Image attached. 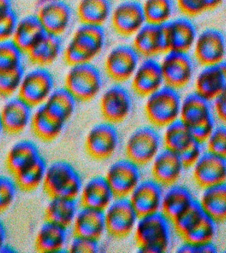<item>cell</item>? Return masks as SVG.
Instances as JSON below:
<instances>
[{
  "mask_svg": "<svg viewBox=\"0 0 226 253\" xmlns=\"http://www.w3.org/2000/svg\"><path fill=\"white\" fill-rule=\"evenodd\" d=\"M171 219L162 211L139 217L134 233L139 252H168L172 242Z\"/></svg>",
  "mask_w": 226,
  "mask_h": 253,
  "instance_id": "6da1fadb",
  "label": "cell"
},
{
  "mask_svg": "<svg viewBox=\"0 0 226 253\" xmlns=\"http://www.w3.org/2000/svg\"><path fill=\"white\" fill-rule=\"evenodd\" d=\"M106 40L103 27L80 25L63 49V61L69 67L91 63L102 52Z\"/></svg>",
  "mask_w": 226,
  "mask_h": 253,
  "instance_id": "7a4b0ae2",
  "label": "cell"
},
{
  "mask_svg": "<svg viewBox=\"0 0 226 253\" xmlns=\"http://www.w3.org/2000/svg\"><path fill=\"white\" fill-rule=\"evenodd\" d=\"M179 120L189 127L194 138L203 143L216 126L210 101L195 92L182 98Z\"/></svg>",
  "mask_w": 226,
  "mask_h": 253,
  "instance_id": "3957f363",
  "label": "cell"
},
{
  "mask_svg": "<svg viewBox=\"0 0 226 253\" xmlns=\"http://www.w3.org/2000/svg\"><path fill=\"white\" fill-rule=\"evenodd\" d=\"M103 84L101 71L89 63L71 66L65 75L63 88L77 102L86 103L100 94Z\"/></svg>",
  "mask_w": 226,
  "mask_h": 253,
  "instance_id": "277c9868",
  "label": "cell"
},
{
  "mask_svg": "<svg viewBox=\"0 0 226 253\" xmlns=\"http://www.w3.org/2000/svg\"><path fill=\"white\" fill-rule=\"evenodd\" d=\"M146 98L144 112L151 126L164 128L179 120L182 98L178 90L164 85Z\"/></svg>",
  "mask_w": 226,
  "mask_h": 253,
  "instance_id": "5b68a950",
  "label": "cell"
},
{
  "mask_svg": "<svg viewBox=\"0 0 226 253\" xmlns=\"http://www.w3.org/2000/svg\"><path fill=\"white\" fill-rule=\"evenodd\" d=\"M83 184L80 174L70 163L57 160L48 165L43 185L51 197L77 198Z\"/></svg>",
  "mask_w": 226,
  "mask_h": 253,
  "instance_id": "8992f818",
  "label": "cell"
},
{
  "mask_svg": "<svg viewBox=\"0 0 226 253\" xmlns=\"http://www.w3.org/2000/svg\"><path fill=\"white\" fill-rule=\"evenodd\" d=\"M163 148L162 134L150 125L140 126L130 134L125 152L127 158L142 166L150 164Z\"/></svg>",
  "mask_w": 226,
  "mask_h": 253,
  "instance_id": "52a82bcc",
  "label": "cell"
},
{
  "mask_svg": "<svg viewBox=\"0 0 226 253\" xmlns=\"http://www.w3.org/2000/svg\"><path fill=\"white\" fill-rule=\"evenodd\" d=\"M55 88L51 71L47 67L33 66L24 71L17 96L35 108L45 104Z\"/></svg>",
  "mask_w": 226,
  "mask_h": 253,
  "instance_id": "ba28073f",
  "label": "cell"
},
{
  "mask_svg": "<svg viewBox=\"0 0 226 253\" xmlns=\"http://www.w3.org/2000/svg\"><path fill=\"white\" fill-rule=\"evenodd\" d=\"M119 145L120 135L116 126L105 121L92 126L85 137L87 154L97 161H105L113 157Z\"/></svg>",
  "mask_w": 226,
  "mask_h": 253,
  "instance_id": "9c48e42d",
  "label": "cell"
},
{
  "mask_svg": "<svg viewBox=\"0 0 226 253\" xmlns=\"http://www.w3.org/2000/svg\"><path fill=\"white\" fill-rule=\"evenodd\" d=\"M107 233L123 239L134 233L139 215L128 197H115L104 211Z\"/></svg>",
  "mask_w": 226,
  "mask_h": 253,
  "instance_id": "30bf717a",
  "label": "cell"
},
{
  "mask_svg": "<svg viewBox=\"0 0 226 253\" xmlns=\"http://www.w3.org/2000/svg\"><path fill=\"white\" fill-rule=\"evenodd\" d=\"M140 58L132 45H117L105 57V75L114 84L128 82L140 64Z\"/></svg>",
  "mask_w": 226,
  "mask_h": 253,
  "instance_id": "8fae6325",
  "label": "cell"
},
{
  "mask_svg": "<svg viewBox=\"0 0 226 253\" xmlns=\"http://www.w3.org/2000/svg\"><path fill=\"white\" fill-rule=\"evenodd\" d=\"M160 63L165 86L178 91L191 82L194 65L188 53L169 51Z\"/></svg>",
  "mask_w": 226,
  "mask_h": 253,
  "instance_id": "7c38bea8",
  "label": "cell"
},
{
  "mask_svg": "<svg viewBox=\"0 0 226 253\" xmlns=\"http://www.w3.org/2000/svg\"><path fill=\"white\" fill-rule=\"evenodd\" d=\"M99 108L105 122L116 126L126 121L132 113V96L122 84H113L101 95Z\"/></svg>",
  "mask_w": 226,
  "mask_h": 253,
  "instance_id": "4fadbf2b",
  "label": "cell"
},
{
  "mask_svg": "<svg viewBox=\"0 0 226 253\" xmlns=\"http://www.w3.org/2000/svg\"><path fill=\"white\" fill-rule=\"evenodd\" d=\"M105 177L116 197H128L142 179L140 166L127 157L111 164Z\"/></svg>",
  "mask_w": 226,
  "mask_h": 253,
  "instance_id": "5bb4252c",
  "label": "cell"
},
{
  "mask_svg": "<svg viewBox=\"0 0 226 253\" xmlns=\"http://www.w3.org/2000/svg\"><path fill=\"white\" fill-rule=\"evenodd\" d=\"M111 27L119 37H133L146 24L142 3L136 0H126L113 9Z\"/></svg>",
  "mask_w": 226,
  "mask_h": 253,
  "instance_id": "9a60e30c",
  "label": "cell"
},
{
  "mask_svg": "<svg viewBox=\"0 0 226 253\" xmlns=\"http://www.w3.org/2000/svg\"><path fill=\"white\" fill-rule=\"evenodd\" d=\"M192 49L194 59L201 66L218 64L225 61V36L218 29H205L198 34Z\"/></svg>",
  "mask_w": 226,
  "mask_h": 253,
  "instance_id": "2e32d148",
  "label": "cell"
},
{
  "mask_svg": "<svg viewBox=\"0 0 226 253\" xmlns=\"http://www.w3.org/2000/svg\"><path fill=\"white\" fill-rule=\"evenodd\" d=\"M37 17L47 33L61 37L70 27L73 11L63 0H53L37 7Z\"/></svg>",
  "mask_w": 226,
  "mask_h": 253,
  "instance_id": "e0dca14e",
  "label": "cell"
},
{
  "mask_svg": "<svg viewBox=\"0 0 226 253\" xmlns=\"http://www.w3.org/2000/svg\"><path fill=\"white\" fill-rule=\"evenodd\" d=\"M194 181L202 189L226 181V158L205 150L192 166Z\"/></svg>",
  "mask_w": 226,
  "mask_h": 253,
  "instance_id": "ac0fdd59",
  "label": "cell"
},
{
  "mask_svg": "<svg viewBox=\"0 0 226 253\" xmlns=\"http://www.w3.org/2000/svg\"><path fill=\"white\" fill-rule=\"evenodd\" d=\"M168 52L178 51L188 53L193 48L198 33L190 18H172L164 25Z\"/></svg>",
  "mask_w": 226,
  "mask_h": 253,
  "instance_id": "d6986e66",
  "label": "cell"
},
{
  "mask_svg": "<svg viewBox=\"0 0 226 253\" xmlns=\"http://www.w3.org/2000/svg\"><path fill=\"white\" fill-rule=\"evenodd\" d=\"M34 108L17 95L6 99L0 110V119L5 132L19 134L31 126Z\"/></svg>",
  "mask_w": 226,
  "mask_h": 253,
  "instance_id": "ffe728a7",
  "label": "cell"
},
{
  "mask_svg": "<svg viewBox=\"0 0 226 253\" xmlns=\"http://www.w3.org/2000/svg\"><path fill=\"white\" fill-rule=\"evenodd\" d=\"M164 187L153 179H142L128 198L139 216L161 211Z\"/></svg>",
  "mask_w": 226,
  "mask_h": 253,
  "instance_id": "44dd1931",
  "label": "cell"
},
{
  "mask_svg": "<svg viewBox=\"0 0 226 253\" xmlns=\"http://www.w3.org/2000/svg\"><path fill=\"white\" fill-rule=\"evenodd\" d=\"M130 81L134 94L147 98L164 86L160 62L155 59H144L138 65Z\"/></svg>",
  "mask_w": 226,
  "mask_h": 253,
  "instance_id": "7402d4cb",
  "label": "cell"
},
{
  "mask_svg": "<svg viewBox=\"0 0 226 253\" xmlns=\"http://www.w3.org/2000/svg\"><path fill=\"white\" fill-rule=\"evenodd\" d=\"M132 46L139 56L155 59L168 52L164 26L146 23L133 37Z\"/></svg>",
  "mask_w": 226,
  "mask_h": 253,
  "instance_id": "603a6c76",
  "label": "cell"
},
{
  "mask_svg": "<svg viewBox=\"0 0 226 253\" xmlns=\"http://www.w3.org/2000/svg\"><path fill=\"white\" fill-rule=\"evenodd\" d=\"M194 92L206 100L213 101L226 91V61L203 67L196 75Z\"/></svg>",
  "mask_w": 226,
  "mask_h": 253,
  "instance_id": "cb8c5ba5",
  "label": "cell"
},
{
  "mask_svg": "<svg viewBox=\"0 0 226 253\" xmlns=\"http://www.w3.org/2000/svg\"><path fill=\"white\" fill-rule=\"evenodd\" d=\"M150 164L153 178L164 187L177 183L185 168L177 153L165 147Z\"/></svg>",
  "mask_w": 226,
  "mask_h": 253,
  "instance_id": "d4e9b609",
  "label": "cell"
},
{
  "mask_svg": "<svg viewBox=\"0 0 226 253\" xmlns=\"http://www.w3.org/2000/svg\"><path fill=\"white\" fill-rule=\"evenodd\" d=\"M68 229L69 227L46 219L36 235V249L42 253L65 251L70 239Z\"/></svg>",
  "mask_w": 226,
  "mask_h": 253,
  "instance_id": "484cf974",
  "label": "cell"
},
{
  "mask_svg": "<svg viewBox=\"0 0 226 253\" xmlns=\"http://www.w3.org/2000/svg\"><path fill=\"white\" fill-rule=\"evenodd\" d=\"M79 197L81 206L105 211L116 196L105 176L96 175L83 184Z\"/></svg>",
  "mask_w": 226,
  "mask_h": 253,
  "instance_id": "4316f807",
  "label": "cell"
},
{
  "mask_svg": "<svg viewBox=\"0 0 226 253\" xmlns=\"http://www.w3.org/2000/svg\"><path fill=\"white\" fill-rule=\"evenodd\" d=\"M71 227L73 235L99 240L107 233L104 211L81 206Z\"/></svg>",
  "mask_w": 226,
  "mask_h": 253,
  "instance_id": "83f0119b",
  "label": "cell"
},
{
  "mask_svg": "<svg viewBox=\"0 0 226 253\" xmlns=\"http://www.w3.org/2000/svg\"><path fill=\"white\" fill-rule=\"evenodd\" d=\"M62 52L61 37L45 33L26 53V56L33 66L47 68L56 61Z\"/></svg>",
  "mask_w": 226,
  "mask_h": 253,
  "instance_id": "f1b7e54d",
  "label": "cell"
},
{
  "mask_svg": "<svg viewBox=\"0 0 226 253\" xmlns=\"http://www.w3.org/2000/svg\"><path fill=\"white\" fill-rule=\"evenodd\" d=\"M112 11L111 0H79L76 15L81 25L103 27Z\"/></svg>",
  "mask_w": 226,
  "mask_h": 253,
  "instance_id": "f546056e",
  "label": "cell"
},
{
  "mask_svg": "<svg viewBox=\"0 0 226 253\" xmlns=\"http://www.w3.org/2000/svg\"><path fill=\"white\" fill-rule=\"evenodd\" d=\"M194 200L193 194L187 187L177 183L173 184L164 190L161 211L172 221L185 211Z\"/></svg>",
  "mask_w": 226,
  "mask_h": 253,
  "instance_id": "4dcf8cb0",
  "label": "cell"
},
{
  "mask_svg": "<svg viewBox=\"0 0 226 253\" xmlns=\"http://www.w3.org/2000/svg\"><path fill=\"white\" fill-rule=\"evenodd\" d=\"M65 125L48 112L43 105L34 108L31 127L40 139L53 141L62 133Z\"/></svg>",
  "mask_w": 226,
  "mask_h": 253,
  "instance_id": "1f68e13d",
  "label": "cell"
},
{
  "mask_svg": "<svg viewBox=\"0 0 226 253\" xmlns=\"http://www.w3.org/2000/svg\"><path fill=\"white\" fill-rule=\"evenodd\" d=\"M45 33L37 15L30 14L19 18L12 41L26 53Z\"/></svg>",
  "mask_w": 226,
  "mask_h": 253,
  "instance_id": "d6a6232c",
  "label": "cell"
},
{
  "mask_svg": "<svg viewBox=\"0 0 226 253\" xmlns=\"http://www.w3.org/2000/svg\"><path fill=\"white\" fill-rule=\"evenodd\" d=\"M198 201L204 211L216 222L226 221V181L204 188Z\"/></svg>",
  "mask_w": 226,
  "mask_h": 253,
  "instance_id": "836d02e7",
  "label": "cell"
},
{
  "mask_svg": "<svg viewBox=\"0 0 226 253\" xmlns=\"http://www.w3.org/2000/svg\"><path fill=\"white\" fill-rule=\"evenodd\" d=\"M79 209L77 198L51 197L45 209L46 219L71 227Z\"/></svg>",
  "mask_w": 226,
  "mask_h": 253,
  "instance_id": "e575fe53",
  "label": "cell"
},
{
  "mask_svg": "<svg viewBox=\"0 0 226 253\" xmlns=\"http://www.w3.org/2000/svg\"><path fill=\"white\" fill-rule=\"evenodd\" d=\"M41 156L39 148L35 142L21 140L10 148L6 157V164L8 169L15 174Z\"/></svg>",
  "mask_w": 226,
  "mask_h": 253,
  "instance_id": "d590c367",
  "label": "cell"
},
{
  "mask_svg": "<svg viewBox=\"0 0 226 253\" xmlns=\"http://www.w3.org/2000/svg\"><path fill=\"white\" fill-rule=\"evenodd\" d=\"M77 101L63 87L55 88L43 104L46 110L61 122H68L74 114Z\"/></svg>",
  "mask_w": 226,
  "mask_h": 253,
  "instance_id": "8d00e7d4",
  "label": "cell"
},
{
  "mask_svg": "<svg viewBox=\"0 0 226 253\" xmlns=\"http://www.w3.org/2000/svg\"><path fill=\"white\" fill-rule=\"evenodd\" d=\"M194 139L189 127L180 120L166 126L162 134L164 147L177 154L189 145Z\"/></svg>",
  "mask_w": 226,
  "mask_h": 253,
  "instance_id": "74e56055",
  "label": "cell"
},
{
  "mask_svg": "<svg viewBox=\"0 0 226 253\" xmlns=\"http://www.w3.org/2000/svg\"><path fill=\"white\" fill-rule=\"evenodd\" d=\"M47 166V162L41 156L33 163L14 174L19 189L33 191L43 185Z\"/></svg>",
  "mask_w": 226,
  "mask_h": 253,
  "instance_id": "f35d334b",
  "label": "cell"
},
{
  "mask_svg": "<svg viewBox=\"0 0 226 253\" xmlns=\"http://www.w3.org/2000/svg\"><path fill=\"white\" fill-rule=\"evenodd\" d=\"M142 5L146 23L150 25L164 26L173 17V0H144Z\"/></svg>",
  "mask_w": 226,
  "mask_h": 253,
  "instance_id": "ab89813d",
  "label": "cell"
},
{
  "mask_svg": "<svg viewBox=\"0 0 226 253\" xmlns=\"http://www.w3.org/2000/svg\"><path fill=\"white\" fill-rule=\"evenodd\" d=\"M217 223L207 213L181 237L184 241L194 243H209L213 241L217 233Z\"/></svg>",
  "mask_w": 226,
  "mask_h": 253,
  "instance_id": "60d3db41",
  "label": "cell"
},
{
  "mask_svg": "<svg viewBox=\"0 0 226 253\" xmlns=\"http://www.w3.org/2000/svg\"><path fill=\"white\" fill-rule=\"evenodd\" d=\"M26 53L12 40L0 42V71L24 67Z\"/></svg>",
  "mask_w": 226,
  "mask_h": 253,
  "instance_id": "b9f144b4",
  "label": "cell"
},
{
  "mask_svg": "<svg viewBox=\"0 0 226 253\" xmlns=\"http://www.w3.org/2000/svg\"><path fill=\"white\" fill-rule=\"evenodd\" d=\"M205 211L202 209L198 200H194L180 214L172 219V223L176 232L182 237L190 230L198 221L203 216Z\"/></svg>",
  "mask_w": 226,
  "mask_h": 253,
  "instance_id": "7bdbcfd3",
  "label": "cell"
},
{
  "mask_svg": "<svg viewBox=\"0 0 226 253\" xmlns=\"http://www.w3.org/2000/svg\"><path fill=\"white\" fill-rule=\"evenodd\" d=\"M176 7L182 16L188 18L198 17L218 9L224 0H175Z\"/></svg>",
  "mask_w": 226,
  "mask_h": 253,
  "instance_id": "ee69618b",
  "label": "cell"
},
{
  "mask_svg": "<svg viewBox=\"0 0 226 253\" xmlns=\"http://www.w3.org/2000/svg\"><path fill=\"white\" fill-rule=\"evenodd\" d=\"M25 67L13 71H0V97L5 99L17 95Z\"/></svg>",
  "mask_w": 226,
  "mask_h": 253,
  "instance_id": "f6af8a7d",
  "label": "cell"
},
{
  "mask_svg": "<svg viewBox=\"0 0 226 253\" xmlns=\"http://www.w3.org/2000/svg\"><path fill=\"white\" fill-rule=\"evenodd\" d=\"M204 144L208 151L226 158V125L216 126Z\"/></svg>",
  "mask_w": 226,
  "mask_h": 253,
  "instance_id": "bcb514c9",
  "label": "cell"
},
{
  "mask_svg": "<svg viewBox=\"0 0 226 253\" xmlns=\"http://www.w3.org/2000/svg\"><path fill=\"white\" fill-rule=\"evenodd\" d=\"M17 184L15 179L0 175V213L9 209L17 197Z\"/></svg>",
  "mask_w": 226,
  "mask_h": 253,
  "instance_id": "7dc6e473",
  "label": "cell"
},
{
  "mask_svg": "<svg viewBox=\"0 0 226 253\" xmlns=\"http://www.w3.org/2000/svg\"><path fill=\"white\" fill-rule=\"evenodd\" d=\"M99 240L89 237L73 235L69 239L67 250L71 253H98L100 251Z\"/></svg>",
  "mask_w": 226,
  "mask_h": 253,
  "instance_id": "c3c4849f",
  "label": "cell"
},
{
  "mask_svg": "<svg viewBox=\"0 0 226 253\" xmlns=\"http://www.w3.org/2000/svg\"><path fill=\"white\" fill-rule=\"evenodd\" d=\"M203 142L194 139L188 146L178 153L184 167L192 168V166L199 159L205 151Z\"/></svg>",
  "mask_w": 226,
  "mask_h": 253,
  "instance_id": "681fc988",
  "label": "cell"
},
{
  "mask_svg": "<svg viewBox=\"0 0 226 253\" xmlns=\"http://www.w3.org/2000/svg\"><path fill=\"white\" fill-rule=\"evenodd\" d=\"M18 20L13 9L0 15V42L12 40Z\"/></svg>",
  "mask_w": 226,
  "mask_h": 253,
  "instance_id": "f907efd6",
  "label": "cell"
},
{
  "mask_svg": "<svg viewBox=\"0 0 226 253\" xmlns=\"http://www.w3.org/2000/svg\"><path fill=\"white\" fill-rule=\"evenodd\" d=\"M177 253H206L218 252V247L213 243H194L184 241L176 247Z\"/></svg>",
  "mask_w": 226,
  "mask_h": 253,
  "instance_id": "816d5d0a",
  "label": "cell"
},
{
  "mask_svg": "<svg viewBox=\"0 0 226 253\" xmlns=\"http://www.w3.org/2000/svg\"><path fill=\"white\" fill-rule=\"evenodd\" d=\"M212 109L218 120L226 125V91L213 100Z\"/></svg>",
  "mask_w": 226,
  "mask_h": 253,
  "instance_id": "f5cc1de1",
  "label": "cell"
},
{
  "mask_svg": "<svg viewBox=\"0 0 226 253\" xmlns=\"http://www.w3.org/2000/svg\"><path fill=\"white\" fill-rule=\"evenodd\" d=\"M12 9H13L12 0H0V15Z\"/></svg>",
  "mask_w": 226,
  "mask_h": 253,
  "instance_id": "db71d44e",
  "label": "cell"
},
{
  "mask_svg": "<svg viewBox=\"0 0 226 253\" xmlns=\"http://www.w3.org/2000/svg\"><path fill=\"white\" fill-rule=\"evenodd\" d=\"M7 237V231L5 223H4L3 221L0 218V249H1L2 246L6 243Z\"/></svg>",
  "mask_w": 226,
  "mask_h": 253,
  "instance_id": "11a10c76",
  "label": "cell"
},
{
  "mask_svg": "<svg viewBox=\"0 0 226 253\" xmlns=\"http://www.w3.org/2000/svg\"><path fill=\"white\" fill-rule=\"evenodd\" d=\"M15 249L11 246V245L7 244V243H5V244L2 246L1 249H0V253H15Z\"/></svg>",
  "mask_w": 226,
  "mask_h": 253,
  "instance_id": "9f6ffc18",
  "label": "cell"
},
{
  "mask_svg": "<svg viewBox=\"0 0 226 253\" xmlns=\"http://www.w3.org/2000/svg\"><path fill=\"white\" fill-rule=\"evenodd\" d=\"M50 1H53V0H36V6L38 7V6L42 5V4Z\"/></svg>",
  "mask_w": 226,
  "mask_h": 253,
  "instance_id": "6f0895ef",
  "label": "cell"
},
{
  "mask_svg": "<svg viewBox=\"0 0 226 253\" xmlns=\"http://www.w3.org/2000/svg\"><path fill=\"white\" fill-rule=\"evenodd\" d=\"M5 132V130H4L3 125H2L1 119H0V137H1L2 134H3V132Z\"/></svg>",
  "mask_w": 226,
  "mask_h": 253,
  "instance_id": "680465c9",
  "label": "cell"
},
{
  "mask_svg": "<svg viewBox=\"0 0 226 253\" xmlns=\"http://www.w3.org/2000/svg\"><path fill=\"white\" fill-rule=\"evenodd\" d=\"M224 252L226 253V250H225V251H224Z\"/></svg>",
  "mask_w": 226,
  "mask_h": 253,
  "instance_id": "91938a15",
  "label": "cell"
}]
</instances>
